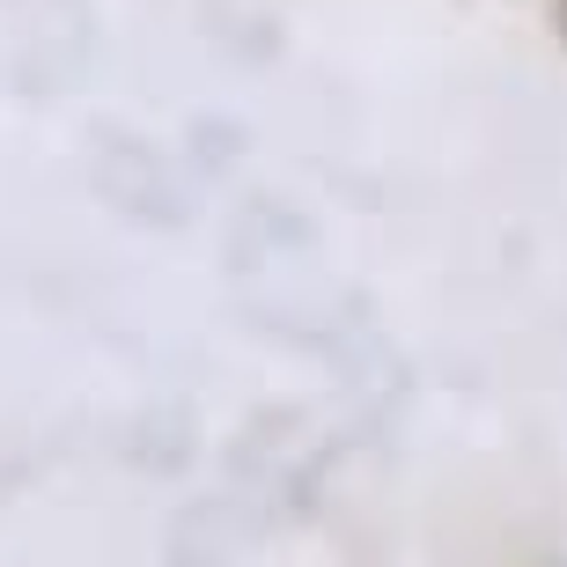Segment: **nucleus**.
<instances>
[]
</instances>
